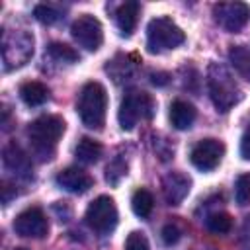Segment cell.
Segmentation results:
<instances>
[{
    "label": "cell",
    "instance_id": "f1b7e54d",
    "mask_svg": "<svg viewBox=\"0 0 250 250\" xmlns=\"http://www.w3.org/2000/svg\"><path fill=\"white\" fill-rule=\"evenodd\" d=\"M240 156L244 160H250V125H248V129L244 131V135L240 139Z\"/></svg>",
    "mask_w": 250,
    "mask_h": 250
},
{
    "label": "cell",
    "instance_id": "d4e9b609",
    "mask_svg": "<svg viewBox=\"0 0 250 250\" xmlns=\"http://www.w3.org/2000/svg\"><path fill=\"white\" fill-rule=\"evenodd\" d=\"M127 174V162L125 160H121V158H115L111 164H107V168H105V180L109 182V184H119V180L123 178Z\"/></svg>",
    "mask_w": 250,
    "mask_h": 250
},
{
    "label": "cell",
    "instance_id": "4fadbf2b",
    "mask_svg": "<svg viewBox=\"0 0 250 250\" xmlns=\"http://www.w3.org/2000/svg\"><path fill=\"white\" fill-rule=\"evenodd\" d=\"M57 186L70 191V193H86L92 186H94V180L88 172H84L82 168H76V166H68L64 170H61L55 178Z\"/></svg>",
    "mask_w": 250,
    "mask_h": 250
},
{
    "label": "cell",
    "instance_id": "6da1fadb",
    "mask_svg": "<svg viewBox=\"0 0 250 250\" xmlns=\"http://www.w3.org/2000/svg\"><path fill=\"white\" fill-rule=\"evenodd\" d=\"M64 133V121L59 115H41L27 127V139L31 150L39 160H51L59 139Z\"/></svg>",
    "mask_w": 250,
    "mask_h": 250
},
{
    "label": "cell",
    "instance_id": "7c38bea8",
    "mask_svg": "<svg viewBox=\"0 0 250 250\" xmlns=\"http://www.w3.org/2000/svg\"><path fill=\"white\" fill-rule=\"evenodd\" d=\"M2 160H4L6 170L12 172L14 176H18L21 180L31 178V158L16 141H10L2 148Z\"/></svg>",
    "mask_w": 250,
    "mask_h": 250
},
{
    "label": "cell",
    "instance_id": "4dcf8cb0",
    "mask_svg": "<svg viewBox=\"0 0 250 250\" xmlns=\"http://www.w3.org/2000/svg\"><path fill=\"white\" fill-rule=\"evenodd\" d=\"M10 188H12L10 184L2 182V203H4V205H6L8 201H10V197H12V195H16V191H12Z\"/></svg>",
    "mask_w": 250,
    "mask_h": 250
},
{
    "label": "cell",
    "instance_id": "44dd1931",
    "mask_svg": "<svg viewBox=\"0 0 250 250\" xmlns=\"http://www.w3.org/2000/svg\"><path fill=\"white\" fill-rule=\"evenodd\" d=\"M205 227H207V230L213 232V234H227V232L232 229V219H230L229 213L215 211V213L207 215Z\"/></svg>",
    "mask_w": 250,
    "mask_h": 250
},
{
    "label": "cell",
    "instance_id": "1f68e13d",
    "mask_svg": "<svg viewBox=\"0 0 250 250\" xmlns=\"http://www.w3.org/2000/svg\"><path fill=\"white\" fill-rule=\"evenodd\" d=\"M14 250H27V248H14Z\"/></svg>",
    "mask_w": 250,
    "mask_h": 250
},
{
    "label": "cell",
    "instance_id": "3957f363",
    "mask_svg": "<svg viewBox=\"0 0 250 250\" xmlns=\"http://www.w3.org/2000/svg\"><path fill=\"white\" fill-rule=\"evenodd\" d=\"M207 88H209V96H211V102L217 107V111L225 113L242 100V92H240L236 80L227 70V66H223L219 62H213L209 66Z\"/></svg>",
    "mask_w": 250,
    "mask_h": 250
},
{
    "label": "cell",
    "instance_id": "5b68a950",
    "mask_svg": "<svg viewBox=\"0 0 250 250\" xmlns=\"http://www.w3.org/2000/svg\"><path fill=\"white\" fill-rule=\"evenodd\" d=\"M186 41V33L170 18L160 16L148 21L146 25V49L150 53H162L176 49Z\"/></svg>",
    "mask_w": 250,
    "mask_h": 250
},
{
    "label": "cell",
    "instance_id": "9a60e30c",
    "mask_svg": "<svg viewBox=\"0 0 250 250\" xmlns=\"http://www.w3.org/2000/svg\"><path fill=\"white\" fill-rule=\"evenodd\" d=\"M139 14H141V4L139 2L129 0V2L119 4V8L115 10V23H117L123 37L133 35L135 27H137V21H139Z\"/></svg>",
    "mask_w": 250,
    "mask_h": 250
},
{
    "label": "cell",
    "instance_id": "30bf717a",
    "mask_svg": "<svg viewBox=\"0 0 250 250\" xmlns=\"http://www.w3.org/2000/svg\"><path fill=\"white\" fill-rule=\"evenodd\" d=\"M225 156V145L219 139H201L189 152L191 164L201 172L215 170Z\"/></svg>",
    "mask_w": 250,
    "mask_h": 250
},
{
    "label": "cell",
    "instance_id": "4316f807",
    "mask_svg": "<svg viewBox=\"0 0 250 250\" xmlns=\"http://www.w3.org/2000/svg\"><path fill=\"white\" fill-rule=\"evenodd\" d=\"M160 236H162V242H164L166 246H172V244H176V242L182 238V230H180V227H178V225L168 223V225H164V227H162Z\"/></svg>",
    "mask_w": 250,
    "mask_h": 250
},
{
    "label": "cell",
    "instance_id": "ffe728a7",
    "mask_svg": "<svg viewBox=\"0 0 250 250\" xmlns=\"http://www.w3.org/2000/svg\"><path fill=\"white\" fill-rule=\"evenodd\" d=\"M152 207H154V197H152V193L148 189L141 188V189H137L133 193V197H131V209H133V213L137 217L146 219L152 213Z\"/></svg>",
    "mask_w": 250,
    "mask_h": 250
},
{
    "label": "cell",
    "instance_id": "cb8c5ba5",
    "mask_svg": "<svg viewBox=\"0 0 250 250\" xmlns=\"http://www.w3.org/2000/svg\"><path fill=\"white\" fill-rule=\"evenodd\" d=\"M234 199L238 205H248L250 203V172L238 176L236 186H234Z\"/></svg>",
    "mask_w": 250,
    "mask_h": 250
},
{
    "label": "cell",
    "instance_id": "ba28073f",
    "mask_svg": "<svg viewBox=\"0 0 250 250\" xmlns=\"http://www.w3.org/2000/svg\"><path fill=\"white\" fill-rule=\"evenodd\" d=\"M70 33H72L74 41L80 47H84L86 51H98L104 43V27H102L100 20L94 18L92 14L78 16L70 25Z\"/></svg>",
    "mask_w": 250,
    "mask_h": 250
},
{
    "label": "cell",
    "instance_id": "52a82bcc",
    "mask_svg": "<svg viewBox=\"0 0 250 250\" xmlns=\"http://www.w3.org/2000/svg\"><path fill=\"white\" fill-rule=\"evenodd\" d=\"M88 227L98 232V234H109L115 227H117V207H115V201L109 197V195H100L96 197L88 209H86V215H84Z\"/></svg>",
    "mask_w": 250,
    "mask_h": 250
},
{
    "label": "cell",
    "instance_id": "d6986e66",
    "mask_svg": "<svg viewBox=\"0 0 250 250\" xmlns=\"http://www.w3.org/2000/svg\"><path fill=\"white\" fill-rule=\"evenodd\" d=\"M229 59L236 72L250 80V49L246 45H232L229 51Z\"/></svg>",
    "mask_w": 250,
    "mask_h": 250
},
{
    "label": "cell",
    "instance_id": "83f0119b",
    "mask_svg": "<svg viewBox=\"0 0 250 250\" xmlns=\"http://www.w3.org/2000/svg\"><path fill=\"white\" fill-rule=\"evenodd\" d=\"M238 242L242 250H250V215L244 219L242 227H240V234H238Z\"/></svg>",
    "mask_w": 250,
    "mask_h": 250
},
{
    "label": "cell",
    "instance_id": "7402d4cb",
    "mask_svg": "<svg viewBox=\"0 0 250 250\" xmlns=\"http://www.w3.org/2000/svg\"><path fill=\"white\" fill-rule=\"evenodd\" d=\"M47 53H49L51 59H55L59 62H76L78 61V53L70 45H66V43L53 41V43H49Z\"/></svg>",
    "mask_w": 250,
    "mask_h": 250
},
{
    "label": "cell",
    "instance_id": "e0dca14e",
    "mask_svg": "<svg viewBox=\"0 0 250 250\" xmlns=\"http://www.w3.org/2000/svg\"><path fill=\"white\" fill-rule=\"evenodd\" d=\"M20 98H21V102L25 105L37 107V105H41V104H45L49 100V88L43 82H37V80L23 82L20 86Z\"/></svg>",
    "mask_w": 250,
    "mask_h": 250
},
{
    "label": "cell",
    "instance_id": "277c9868",
    "mask_svg": "<svg viewBox=\"0 0 250 250\" xmlns=\"http://www.w3.org/2000/svg\"><path fill=\"white\" fill-rule=\"evenodd\" d=\"M154 109H156V104L150 94L133 90V92L125 94V98L121 100V105L117 111L119 127L123 131H131V129H135V125L139 121L150 119L154 115Z\"/></svg>",
    "mask_w": 250,
    "mask_h": 250
},
{
    "label": "cell",
    "instance_id": "7a4b0ae2",
    "mask_svg": "<svg viewBox=\"0 0 250 250\" xmlns=\"http://www.w3.org/2000/svg\"><path fill=\"white\" fill-rule=\"evenodd\" d=\"M76 111L88 129L100 131L105 123V111H107V92L100 82H88L82 86L76 102Z\"/></svg>",
    "mask_w": 250,
    "mask_h": 250
},
{
    "label": "cell",
    "instance_id": "ac0fdd59",
    "mask_svg": "<svg viewBox=\"0 0 250 250\" xmlns=\"http://www.w3.org/2000/svg\"><path fill=\"white\" fill-rule=\"evenodd\" d=\"M102 152H104L102 145H100L98 141L90 139V137H82V139L78 141V145L74 146V156H76L80 162H84V164H94V162H98L100 156H102Z\"/></svg>",
    "mask_w": 250,
    "mask_h": 250
},
{
    "label": "cell",
    "instance_id": "2e32d148",
    "mask_svg": "<svg viewBox=\"0 0 250 250\" xmlns=\"http://www.w3.org/2000/svg\"><path fill=\"white\" fill-rule=\"evenodd\" d=\"M195 117H197V111L189 102L176 100L170 104V123L174 125V129H178V131L189 129L193 125Z\"/></svg>",
    "mask_w": 250,
    "mask_h": 250
},
{
    "label": "cell",
    "instance_id": "5bb4252c",
    "mask_svg": "<svg viewBox=\"0 0 250 250\" xmlns=\"http://www.w3.org/2000/svg\"><path fill=\"white\" fill-rule=\"evenodd\" d=\"M191 180L182 172H170L162 180V193L168 205H180L189 193Z\"/></svg>",
    "mask_w": 250,
    "mask_h": 250
},
{
    "label": "cell",
    "instance_id": "8fae6325",
    "mask_svg": "<svg viewBox=\"0 0 250 250\" xmlns=\"http://www.w3.org/2000/svg\"><path fill=\"white\" fill-rule=\"evenodd\" d=\"M14 230L25 238H43L49 232V223L39 207H27L14 219Z\"/></svg>",
    "mask_w": 250,
    "mask_h": 250
},
{
    "label": "cell",
    "instance_id": "f546056e",
    "mask_svg": "<svg viewBox=\"0 0 250 250\" xmlns=\"http://www.w3.org/2000/svg\"><path fill=\"white\" fill-rule=\"evenodd\" d=\"M150 82L154 86H166L170 82V74L168 72H150Z\"/></svg>",
    "mask_w": 250,
    "mask_h": 250
},
{
    "label": "cell",
    "instance_id": "9c48e42d",
    "mask_svg": "<svg viewBox=\"0 0 250 250\" xmlns=\"http://www.w3.org/2000/svg\"><path fill=\"white\" fill-rule=\"evenodd\" d=\"M213 16L225 31L236 33L250 20V6L244 2H219L213 6Z\"/></svg>",
    "mask_w": 250,
    "mask_h": 250
},
{
    "label": "cell",
    "instance_id": "603a6c76",
    "mask_svg": "<svg viewBox=\"0 0 250 250\" xmlns=\"http://www.w3.org/2000/svg\"><path fill=\"white\" fill-rule=\"evenodd\" d=\"M33 18H35L37 21L45 23V25H53V23H57V21L61 20V14H59V10H55L53 6L37 4V6L33 8Z\"/></svg>",
    "mask_w": 250,
    "mask_h": 250
},
{
    "label": "cell",
    "instance_id": "8992f818",
    "mask_svg": "<svg viewBox=\"0 0 250 250\" xmlns=\"http://www.w3.org/2000/svg\"><path fill=\"white\" fill-rule=\"evenodd\" d=\"M33 55V35L21 29L2 33V62L4 70L23 66Z\"/></svg>",
    "mask_w": 250,
    "mask_h": 250
},
{
    "label": "cell",
    "instance_id": "484cf974",
    "mask_svg": "<svg viewBox=\"0 0 250 250\" xmlns=\"http://www.w3.org/2000/svg\"><path fill=\"white\" fill-rule=\"evenodd\" d=\"M125 250H150L148 238L143 232L133 230V232H129V236L125 240Z\"/></svg>",
    "mask_w": 250,
    "mask_h": 250
}]
</instances>
